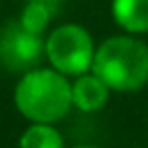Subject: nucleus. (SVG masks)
<instances>
[{
    "mask_svg": "<svg viewBox=\"0 0 148 148\" xmlns=\"http://www.w3.org/2000/svg\"><path fill=\"white\" fill-rule=\"evenodd\" d=\"M111 97V88L92 72H86L72 79V104L83 113H95L106 106Z\"/></svg>",
    "mask_w": 148,
    "mask_h": 148,
    "instance_id": "39448f33",
    "label": "nucleus"
},
{
    "mask_svg": "<svg viewBox=\"0 0 148 148\" xmlns=\"http://www.w3.org/2000/svg\"><path fill=\"white\" fill-rule=\"evenodd\" d=\"M95 51L97 44L92 35L79 23H60L44 37V58L49 67L65 74L67 79H76L90 72Z\"/></svg>",
    "mask_w": 148,
    "mask_h": 148,
    "instance_id": "7ed1b4c3",
    "label": "nucleus"
},
{
    "mask_svg": "<svg viewBox=\"0 0 148 148\" xmlns=\"http://www.w3.org/2000/svg\"><path fill=\"white\" fill-rule=\"evenodd\" d=\"M28 2H39V5H44V7H49L56 16L60 14V7H62V0H28Z\"/></svg>",
    "mask_w": 148,
    "mask_h": 148,
    "instance_id": "1a4fd4ad",
    "label": "nucleus"
},
{
    "mask_svg": "<svg viewBox=\"0 0 148 148\" xmlns=\"http://www.w3.org/2000/svg\"><path fill=\"white\" fill-rule=\"evenodd\" d=\"M18 148H65V139L56 125H28L18 136Z\"/></svg>",
    "mask_w": 148,
    "mask_h": 148,
    "instance_id": "0eeeda50",
    "label": "nucleus"
},
{
    "mask_svg": "<svg viewBox=\"0 0 148 148\" xmlns=\"http://www.w3.org/2000/svg\"><path fill=\"white\" fill-rule=\"evenodd\" d=\"M53 16H56V14H53L49 7L39 5V2H28V0H25V5H23V9H21V14H18L16 21H18L25 30L46 37V30H49Z\"/></svg>",
    "mask_w": 148,
    "mask_h": 148,
    "instance_id": "6e6552de",
    "label": "nucleus"
},
{
    "mask_svg": "<svg viewBox=\"0 0 148 148\" xmlns=\"http://www.w3.org/2000/svg\"><path fill=\"white\" fill-rule=\"evenodd\" d=\"M44 58V37L25 30L16 18L0 30V65L14 74H25L39 67Z\"/></svg>",
    "mask_w": 148,
    "mask_h": 148,
    "instance_id": "20e7f679",
    "label": "nucleus"
},
{
    "mask_svg": "<svg viewBox=\"0 0 148 148\" xmlns=\"http://www.w3.org/2000/svg\"><path fill=\"white\" fill-rule=\"evenodd\" d=\"M92 74L111 92H136L148 83V42L136 35H111L97 44Z\"/></svg>",
    "mask_w": 148,
    "mask_h": 148,
    "instance_id": "f03ea898",
    "label": "nucleus"
},
{
    "mask_svg": "<svg viewBox=\"0 0 148 148\" xmlns=\"http://www.w3.org/2000/svg\"><path fill=\"white\" fill-rule=\"evenodd\" d=\"M14 106L30 125H56L74 109L72 79L49 65H39L18 76L14 86Z\"/></svg>",
    "mask_w": 148,
    "mask_h": 148,
    "instance_id": "f257e3e1",
    "label": "nucleus"
},
{
    "mask_svg": "<svg viewBox=\"0 0 148 148\" xmlns=\"http://www.w3.org/2000/svg\"><path fill=\"white\" fill-rule=\"evenodd\" d=\"M74 148H99V146H90V143H81V146H74Z\"/></svg>",
    "mask_w": 148,
    "mask_h": 148,
    "instance_id": "9d476101",
    "label": "nucleus"
},
{
    "mask_svg": "<svg viewBox=\"0 0 148 148\" xmlns=\"http://www.w3.org/2000/svg\"><path fill=\"white\" fill-rule=\"evenodd\" d=\"M111 18L125 35H148V0H111Z\"/></svg>",
    "mask_w": 148,
    "mask_h": 148,
    "instance_id": "423d86ee",
    "label": "nucleus"
}]
</instances>
